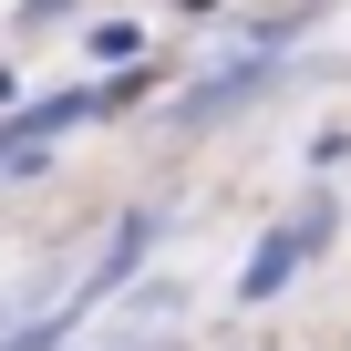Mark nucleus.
<instances>
[{"instance_id": "1", "label": "nucleus", "mask_w": 351, "mask_h": 351, "mask_svg": "<svg viewBox=\"0 0 351 351\" xmlns=\"http://www.w3.org/2000/svg\"><path fill=\"white\" fill-rule=\"evenodd\" d=\"M320 238H330V207H310V217H289V228H269L258 238V258L238 269V300H279L310 258H320Z\"/></svg>"}, {"instance_id": "2", "label": "nucleus", "mask_w": 351, "mask_h": 351, "mask_svg": "<svg viewBox=\"0 0 351 351\" xmlns=\"http://www.w3.org/2000/svg\"><path fill=\"white\" fill-rule=\"evenodd\" d=\"M62 341H73V310H52V320H21L0 351H62Z\"/></svg>"}, {"instance_id": "3", "label": "nucleus", "mask_w": 351, "mask_h": 351, "mask_svg": "<svg viewBox=\"0 0 351 351\" xmlns=\"http://www.w3.org/2000/svg\"><path fill=\"white\" fill-rule=\"evenodd\" d=\"M0 114H11V73H0Z\"/></svg>"}]
</instances>
